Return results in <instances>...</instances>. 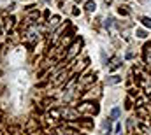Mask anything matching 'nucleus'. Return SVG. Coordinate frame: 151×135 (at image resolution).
Returning a JSON list of instances; mask_svg holds the SVG:
<instances>
[{"mask_svg":"<svg viewBox=\"0 0 151 135\" xmlns=\"http://www.w3.org/2000/svg\"><path fill=\"white\" fill-rule=\"evenodd\" d=\"M105 82L107 84H118V82H121V77L120 76H111V77H107Z\"/></svg>","mask_w":151,"mask_h":135,"instance_id":"nucleus-5","label":"nucleus"},{"mask_svg":"<svg viewBox=\"0 0 151 135\" xmlns=\"http://www.w3.org/2000/svg\"><path fill=\"white\" fill-rule=\"evenodd\" d=\"M60 112H61V118H63V119H69V121H74V119H77V118H79V110L70 109V107L61 109Z\"/></svg>","mask_w":151,"mask_h":135,"instance_id":"nucleus-2","label":"nucleus"},{"mask_svg":"<svg viewBox=\"0 0 151 135\" xmlns=\"http://www.w3.org/2000/svg\"><path fill=\"white\" fill-rule=\"evenodd\" d=\"M58 23H60V16H53V18H51V21H49V25H51V27L55 28V27H56Z\"/></svg>","mask_w":151,"mask_h":135,"instance_id":"nucleus-9","label":"nucleus"},{"mask_svg":"<svg viewBox=\"0 0 151 135\" xmlns=\"http://www.w3.org/2000/svg\"><path fill=\"white\" fill-rule=\"evenodd\" d=\"M77 48H79V42H76L74 46L70 48V51H69V55H67V56H69V58H72V56H74L76 53H77Z\"/></svg>","mask_w":151,"mask_h":135,"instance_id":"nucleus-8","label":"nucleus"},{"mask_svg":"<svg viewBox=\"0 0 151 135\" xmlns=\"http://www.w3.org/2000/svg\"><path fill=\"white\" fill-rule=\"evenodd\" d=\"M135 33H137V37H141V39H144V37H148V33H146L144 30H137Z\"/></svg>","mask_w":151,"mask_h":135,"instance_id":"nucleus-12","label":"nucleus"},{"mask_svg":"<svg viewBox=\"0 0 151 135\" xmlns=\"http://www.w3.org/2000/svg\"><path fill=\"white\" fill-rule=\"evenodd\" d=\"M141 128H142V132H146V135H151V126H148V125H141Z\"/></svg>","mask_w":151,"mask_h":135,"instance_id":"nucleus-11","label":"nucleus"},{"mask_svg":"<svg viewBox=\"0 0 151 135\" xmlns=\"http://www.w3.org/2000/svg\"><path fill=\"white\" fill-rule=\"evenodd\" d=\"M0 33H2V30H0Z\"/></svg>","mask_w":151,"mask_h":135,"instance_id":"nucleus-14","label":"nucleus"},{"mask_svg":"<svg viewBox=\"0 0 151 135\" xmlns=\"http://www.w3.org/2000/svg\"><path fill=\"white\" fill-rule=\"evenodd\" d=\"M93 81H95V74H88V76H84V79H81V86H86Z\"/></svg>","mask_w":151,"mask_h":135,"instance_id":"nucleus-4","label":"nucleus"},{"mask_svg":"<svg viewBox=\"0 0 151 135\" xmlns=\"http://www.w3.org/2000/svg\"><path fill=\"white\" fill-rule=\"evenodd\" d=\"M77 110L79 112H88V114H97V112H98V105L97 104H92V102H84V104L79 105Z\"/></svg>","mask_w":151,"mask_h":135,"instance_id":"nucleus-1","label":"nucleus"},{"mask_svg":"<svg viewBox=\"0 0 151 135\" xmlns=\"http://www.w3.org/2000/svg\"><path fill=\"white\" fill-rule=\"evenodd\" d=\"M84 9H86V12H93V11L97 9V4H95V2H92V0H90V2H86Z\"/></svg>","mask_w":151,"mask_h":135,"instance_id":"nucleus-6","label":"nucleus"},{"mask_svg":"<svg viewBox=\"0 0 151 135\" xmlns=\"http://www.w3.org/2000/svg\"><path fill=\"white\" fill-rule=\"evenodd\" d=\"M141 23H142L144 27L151 28V18H148V16H142V18H141Z\"/></svg>","mask_w":151,"mask_h":135,"instance_id":"nucleus-7","label":"nucleus"},{"mask_svg":"<svg viewBox=\"0 0 151 135\" xmlns=\"http://www.w3.org/2000/svg\"><path fill=\"white\" fill-rule=\"evenodd\" d=\"M37 39H39L37 32H35V30H30V32H28V37H27V44H28V46H32V44H33Z\"/></svg>","mask_w":151,"mask_h":135,"instance_id":"nucleus-3","label":"nucleus"},{"mask_svg":"<svg viewBox=\"0 0 151 135\" xmlns=\"http://www.w3.org/2000/svg\"><path fill=\"white\" fill-rule=\"evenodd\" d=\"M118 12H120V14H123V16H128V14H130V9H126V7L123 5V7H120V9H118Z\"/></svg>","mask_w":151,"mask_h":135,"instance_id":"nucleus-10","label":"nucleus"},{"mask_svg":"<svg viewBox=\"0 0 151 135\" xmlns=\"http://www.w3.org/2000/svg\"><path fill=\"white\" fill-rule=\"evenodd\" d=\"M120 116V109H113V118H118Z\"/></svg>","mask_w":151,"mask_h":135,"instance_id":"nucleus-13","label":"nucleus"}]
</instances>
